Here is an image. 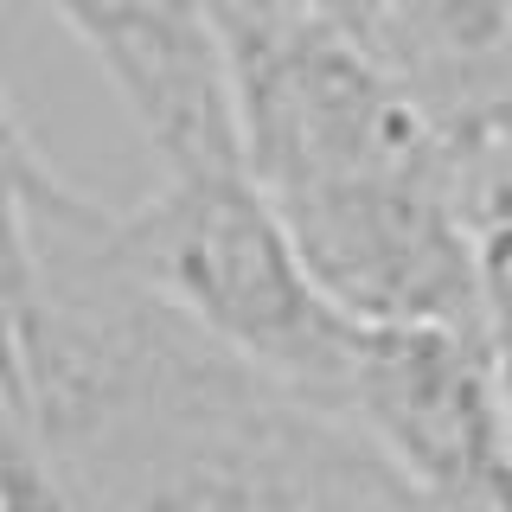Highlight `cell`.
I'll return each mask as SVG.
<instances>
[{
	"label": "cell",
	"instance_id": "4",
	"mask_svg": "<svg viewBox=\"0 0 512 512\" xmlns=\"http://www.w3.org/2000/svg\"><path fill=\"white\" fill-rule=\"evenodd\" d=\"M52 13L103 64L122 109L160 154V173L237 160L205 0H52Z\"/></svg>",
	"mask_w": 512,
	"mask_h": 512
},
{
	"label": "cell",
	"instance_id": "2",
	"mask_svg": "<svg viewBox=\"0 0 512 512\" xmlns=\"http://www.w3.org/2000/svg\"><path fill=\"white\" fill-rule=\"evenodd\" d=\"M103 244L122 276L199 340L327 416L352 320L308 282L237 160L160 173L141 205L109 212Z\"/></svg>",
	"mask_w": 512,
	"mask_h": 512
},
{
	"label": "cell",
	"instance_id": "6",
	"mask_svg": "<svg viewBox=\"0 0 512 512\" xmlns=\"http://www.w3.org/2000/svg\"><path fill=\"white\" fill-rule=\"evenodd\" d=\"M282 7L308 13L314 26L340 32V39H352L359 52H372L384 64V32H391V0H282Z\"/></svg>",
	"mask_w": 512,
	"mask_h": 512
},
{
	"label": "cell",
	"instance_id": "7",
	"mask_svg": "<svg viewBox=\"0 0 512 512\" xmlns=\"http://www.w3.org/2000/svg\"><path fill=\"white\" fill-rule=\"evenodd\" d=\"M0 410H7V404H0Z\"/></svg>",
	"mask_w": 512,
	"mask_h": 512
},
{
	"label": "cell",
	"instance_id": "5",
	"mask_svg": "<svg viewBox=\"0 0 512 512\" xmlns=\"http://www.w3.org/2000/svg\"><path fill=\"white\" fill-rule=\"evenodd\" d=\"M52 160L32 148L20 109L0 77V404L13 410L20 391V352L39 314V276H45V212L64 199Z\"/></svg>",
	"mask_w": 512,
	"mask_h": 512
},
{
	"label": "cell",
	"instance_id": "1",
	"mask_svg": "<svg viewBox=\"0 0 512 512\" xmlns=\"http://www.w3.org/2000/svg\"><path fill=\"white\" fill-rule=\"evenodd\" d=\"M231 148L346 320L506 340V135L448 141L391 64L282 0H205Z\"/></svg>",
	"mask_w": 512,
	"mask_h": 512
},
{
	"label": "cell",
	"instance_id": "3",
	"mask_svg": "<svg viewBox=\"0 0 512 512\" xmlns=\"http://www.w3.org/2000/svg\"><path fill=\"white\" fill-rule=\"evenodd\" d=\"M327 416L423 512H506V340L436 320H352Z\"/></svg>",
	"mask_w": 512,
	"mask_h": 512
}]
</instances>
